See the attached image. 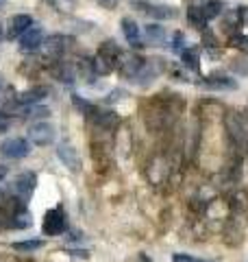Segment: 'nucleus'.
<instances>
[{"instance_id": "nucleus-1", "label": "nucleus", "mask_w": 248, "mask_h": 262, "mask_svg": "<svg viewBox=\"0 0 248 262\" xmlns=\"http://www.w3.org/2000/svg\"><path fill=\"white\" fill-rule=\"evenodd\" d=\"M118 46H115L113 42H105L101 46V51H98L96 59H94V68H96V75H109V72L115 68V59H118Z\"/></svg>"}, {"instance_id": "nucleus-2", "label": "nucleus", "mask_w": 248, "mask_h": 262, "mask_svg": "<svg viewBox=\"0 0 248 262\" xmlns=\"http://www.w3.org/2000/svg\"><path fill=\"white\" fill-rule=\"evenodd\" d=\"M29 151H31L29 140H24V138H7L0 144V155L7 160H22L29 155Z\"/></svg>"}, {"instance_id": "nucleus-3", "label": "nucleus", "mask_w": 248, "mask_h": 262, "mask_svg": "<svg viewBox=\"0 0 248 262\" xmlns=\"http://www.w3.org/2000/svg\"><path fill=\"white\" fill-rule=\"evenodd\" d=\"M55 136H57L55 125H51V122H46V120L35 122V125L29 129V140H31L33 144H37V146L53 144V142H55Z\"/></svg>"}, {"instance_id": "nucleus-4", "label": "nucleus", "mask_w": 248, "mask_h": 262, "mask_svg": "<svg viewBox=\"0 0 248 262\" xmlns=\"http://www.w3.org/2000/svg\"><path fill=\"white\" fill-rule=\"evenodd\" d=\"M65 227H68V223H65V214L55 208V210H48L44 214V225H41V229H44L46 236H59L65 232Z\"/></svg>"}, {"instance_id": "nucleus-5", "label": "nucleus", "mask_w": 248, "mask_h": 262, "mask_svg": "<svg viewBox=\"0 0 248 262\" xmlns=\"http://www.w3.org/2000/svg\"><path fill=\"white\" fill-rule=\"evenodd\" d=\"M31 27H33V18H31V15H27V13H18V15H13V18L9 20L7 37H9V39H18V37H22L24 33H27Z\"/></svg>"}, {"instance_id": "nucleus-6", "label": "nucleus", "mask_w": 248, "mask_h": 262, "mask_svg": "<svg viewBox=\"0 0 248 262\" xmlns=\"http://www.w3.org/2000/svg\"><path fill=\"white\" fill-rule=\"evenodd\" d=\"M44 44V31L39 27H31L24 35L20 37V51L22 53H33Z\"/></svg>"}, {"instance_id": "nucleus-7", "label": "nucleus", "mask_w": 248, "mask_h": 262, "mask_svg": "<svg viewBox=\"0 0 248 262\" xmlns=\"http://www.w3.org/2000/svg\"><path fill=\"white\" fill-rule=\"evenodd\" d=\"M35 184H37V177L35 173H31V170H24V173H20L18 177H15L13 182V190L18 192L22 199H29L31 192L35 190Z\"/></svg>"}, {"instance_id": "nucleus-8", "label": "nucleus", "mask_w": 248, "mask_h": 262, "mask_svg": "<svg viewBox=\"0 0 248 262\" xmlns=\"http://www.w3.org/2000/svg\"><path fill=\"white\" fill-rule=\"evenodd\" d=\"M57 158H59V160L63 162V166H68L70 170H79V168H81V158H79V153H77V149H74L72 144H68V142L59 144V149H57Z\"/></svg>"}, {"instance_id": "nucleus-9", "label": "nucleus", "mask_w": 248, "mask_h": 262, "mask_svg": "<svg viewBox=\"0 0 248 262\" xmlns=\"http://www.w3.org/2000/svg\"><path fill=\"white\" fill-rule=\"evenodd\" d=\"M122 33L127 37V42L131 46H142V33H139V27L133 18H122Z\"/></svg>"}, {"instance_id": "nucleus-10", "label": "nucleus", "mask_w": 248, "mask_h": 262, "mask_svg": "<svg viewBox=\"0 0 248 262\" xmlns=\"http://www.w3.org/2000/svg\"><path fill=\"white\" fill-rule=\"evenodd\" d=\"M142 11H146L148 15L153 18H159V20H165V18H177V11L172 7H165V5H148V3H139Z\"/></svg>"}, {"instance_id": "nucleus-11", "label": "nucleus", "mask_w": 248, "mask_h": 262, "mask_svg": "<svg viewBox=\"0 0 248 262\" xmlns=\"http://www.w3.org/2000/svg\"><path fill=\"white\" fill-rule=\"evenodd\" d=\"M46 94H48V90H46L44 85L31 88V90H27V92H22V94L18 96V103H20V105H35V103H39Z\"/></svg>"}, {"instance_id": "nucleus-12", "label": "nucleus", "mask_w": 248, "mask_h": 262, "mask_svg": "<svg viewBox=\"0 0 248 262\" xmlns=\"http://www.w3.org/2000/svg\"><path fill=\"white\" fill-rule=\"evenodd\" d=\"M68 42V37H63V35H51V37H46V51L51 53V55H61L65 51V44Z\"/></svg>"}, {"instance_id": "nucleus-13", "label": "nucleus", "mask_w": 248, "mask_h": 262, "mask_svg": "<svg viewBox=\"0 0 248 262\" xmlns=\"http://www.w3.org/2000/svg\"><path fill=\"white\" fill-rule=\"evenodd\" d=\"M207 85L216 88V90H235L237 88L235 81L229 79V77H209V79H207Z\"/></svg>"}, {"instance_id": "nucleus-14", "label": "nucleus", "mask_w": 248, "mask_h": 262, "mask_svg": "<svg viewBox=\"0 0 248 262\" xmlns=\"http://www.w3.org/2000/svg\"><path fill=\"white\" fill-rule=\"evenodd\" d=\"M146 37L151 39V44H161L165 39V31H163V27H159V24H148Z\"/></svg>"}, {"instance_id": "nucleus-15", "label": "nucleus", "mask_w": 248, "mask_h": 262, "mask_svg": "<svg viewBox=\"0 0 248 262\" xmlns=\"http://www.w3.org/2000/svg\"><path fill=\"white\" fill-rule=\"evenodd\" d=\"M220 13H222V3H220V0H209V3L203 7V15H205L207 22L213 20V18H218Z\"/></svg>"}, {"instance_id": "nucleus-16", "label": "nucleus", "mask_w": 248, "mask_h": 262, "mask_svg": "<svg viewBox=\"0 0 248 262\" xmlns=\"http://www.w3.org/2000/svg\"><path fill=\"white\" fill-rule=\"evenodd\" d=\"M187 20H189V24H192V27H196V29H203L205 24H207L205 15H203V9H196V7H192V9L187 11Z\"/></svg>"}, {"instance_id": "nucleus-17", "label": "nucleus", "mask_w": 248, "mask_h": 262, "mask_svg": "<svg viewBox=\"0 0 248 262\" xmlns=\"http://www.w3.org/2000/svg\"><path fill=\"white\" fill-rule=\"evenodd\" d=\"M181 55H183V63L187 66V68L198 70V53L196 51H192V48H185Z\"/></svg>"}, {"instance_id": "nucleus-18", "label": "nucleus", "mask_w": 248, "mask_h": 262, "mask_svg": "<svg viewBox=\"0 0 248 262\" xmlns=\"http://www.w3.org/2000/svg\"><path fill=\"white\" fill-rule=\"evenodd\" d=\"M41 241H20V243H13V249H18V251H35L41 247Z\"/></svg>"}, {"instance_id": "nucleus-19", "label": "nucleus", "mask_w": 248, "mask_h": 262, "mask_svg": "<svg viewBox=\"0 0 248 262\" xmlns=\"http://www.w3.org/2000/svg\"><path fill=\"white\" fill-rule=\"evenodd\" d=\"M231 46H235V48H242L244 53H248V37H244V35H237V37H233V39H231Z\"/></svg>"}, {"instance_id": "nucleus-20", "label": "nucleus", "mask_w": 248, "mask_h": 262, "mask_svg": "<svg viewBox=\"0 0 248 262\" xmlns=\"http://www.w3.org/2000/svg\"><path fill=\"white\" fill-rule=\"evenodd\" d=\"M72 103H74V107H77V110H83V112H92V105H89L87 101H83V98H79L77 94L72 96Z\"/></svg>"}, {"instance_id": "nucleus-21", "label": "nucleus", "mask_w": 248, "mask_h": 262, "mask_svg": "<svg viewBox=\"0 0 248 262\" xmlns=\"http://www.w3.org/2000/svg\"><path fill=\"white\" fill-rule=\"evenodd\" d=\"M175 262H205V260H196V258H192V256H183V253H177Z\"/></svg>"}, {"instance_id": "nucleus-22", "label": "nucleus", "mask_w": 248, "mask_h": 262, "mask_svg": "<svg viewBox=\"0 0 248 262\" xmlns=\"http://www.w3.org/2000/svg\"><path fill=\"white\" fill-rule=\"evenodd\" d=\"M172 48H175V51H181V48H183V33H177L175 35V44H172Z\"/></svg>"}, {"instance_id": "nucleus-23", "label": "nucleus", "mask_w": 248, "mask_h": 262, "mask_svg": "<svg viewBox=\"0 0 248 262\" xmlns=\"http://www.w3.org/2000/svg\"><path fill=\"white\" fill-rule=\"evenodd\" d=\"M7 129H9V120H7L3 114H0V134H5Z\"/></svg>"}, {"instance_id": "nucleus-24", "label": "nucleus", "mask_w": 248, "mask_h": 262, "mask_svg": "<svg viewBox=\"0 0 248 262\" xmlns=\"http://www.w3.org/2000/svg\"><path fill=\"white\" fill-rule=\"evenodd\" d=\"M5 39V29H3V22H0V42Z\"/></svg>"}, {"instance_id": "nucleus-25", "label": "nucleus", "mask_w": 248, "mask_h": 262, "mask_svg": "<svg viewBox=\"0 0 248 262\" xmlns=\"http://www.w3.org/2000/svg\"><path fill=\"white\" fill-rule=\"evenodd\" d=\"M5 3H7V0H0V9H3V5H5Z\"/></svg>"}, {"instance_id": "nucleus-26", "label": "nucleus", "mask_w": 248, "mask_h": 262, "mask_svg": "<svg viewBox=\"0 0 248 262\" xmlns=\"http://www.w3.org/2000/svg\"><path fill=\"white\" fill-rule=\"evenodd\" d=\"M0 85H3V77H0Z\"/></svg>"}, {"instance_id": "nucleus-27", "label": "nucleus", "mask_w": 248, "mask_h": 262, "mask_svg": "<svg viewBox=\"0 0 248 262\" xmlns=\"http://www.w3.org/2000/svg\"><path fill=\"white\" fill-rule=\"evenodd\" d=\"M103 3H105V0H103Z\"/></svg>"}]
</instances>
